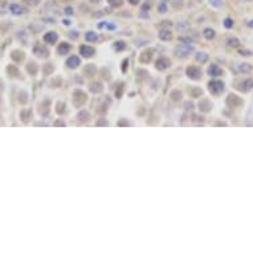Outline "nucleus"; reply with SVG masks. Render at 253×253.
Segmentation results:
<instances>
[{
  "instance_id": "1",
  "label": "nucleus",
  "mask_w": 253,
  "mask_h": 253,
  "mask_svg": "<svg viewBox=\"0 0 253 253\" xmlns=\"http://www.w3.org/2000/svg\"><path fill=\"white\" fill-rule=\"evenodd\" d=\"M86 101H88V95H86L85 92H82L81 89L74 90V93H73V105L80 108V106H82Z\"/></svg>"
},
{
  "instance_id": "2",
  "label": "nucleus",
  "mask_w": 253,
  "mask_h": 253,
  "mask_svg": "<svg viewBox=\"0 0 253 253\" xmlns=\"http://www.w3.org/2000/svg\"><path fill=\"white\" fill-rule=\"evenodd\" d=\"M191 52H194V46L189 44H180L175 48V55L178 57H186L188 56Z\"/></svg>"
},
{
  "instance_id": "3",
  "label": "nucleus",
  "mask_w": 253,
  "mask_h": 253,
  "mask_svg": "<svg viewBox=\"0 0 253 253\" xmlns=\"http://www.w3.org/2000/svg\"><path fill=\"white\" fill-rule=\"evenodd\" d=\"M208 89H209V92H211L212 94L217 95V94H220V93L224 90V84H223L221 81H219V80H214V81H211L208 84Z\"/></svg>"
},
{
  "instance_id": "4",
  "label": "nucleus",
  "mask_w": 253,
  "mask_h": 253,
  "mask_svg": "<svg viewBox=\"0 0 253 253\" xmlns=\"http://www.w3.org/2000/svg\"><path fill=\"white\" fill-rule=\"evenodd\" d=\"M186 73H187V76L191 80H199L201 77V70L199 68H196V66H189V68H187Z\"/></svg>"
},
{
  "instance_id": "5",
  "label": "nucleus",
  "mask_w": 253,
  "mask_h": 253,
  "mask_svg": "<svg viewBox=\"0 0 253 253\" xmlns=\"http://www.w3.org/2000/svg\"><path fill=\"white\" fill-rule=\"evenodd\" d=\"M170 65H171V61L167 58V57H161L156 61V65H155V68L158 69V70H166V69H168L170 68Z\"/></svg>"
},
{
  "instance_id": "6",
  "label": "nucleus",
  "mask_w": 253,
  "mask_h": 253,
  "mask_svg": "<svg viewBox=\"0 0 253 253\" xmlns=\"http://www.w3.org/2000/svg\"><path fill=\"white\" fill-rule=\"evenodd\" d=\"M242 104V99L239 98L237 95L235 94H229L228 98H227V105L231 106V108H237V106H240Z\"/></svg>"
},
{
  "instance_id": "7",
  "label": "nucleus",
  "mask_w": 253,
  "mask_h": 253,
  "mask_svg": "<svg viewBox=\"0 0 253 253\" xmlns=\"http://www.w3.org/2000/svg\"><path fill=\"white\" fill-rule=\"evenodd\" d=\"M80 53H81L84 57L89 58L95 53V49L93 48V46H89V45H82L81 48H80Z\"/></svg>"
},
{
  "instance_id": "8",
  "label": "nucleus",
  "mask_w": 253,
  "mask_h": 253,
  "mask_svg": "<svg viewBox=\"0 0 253 253\" xmlns=\"http://www.w3.org/2000/svg\"><path fill=\"white\" fill-rule=\"evenodd\" d=\"M152 53H154V51H152V49H147V51L142 52L141 56H139V61H141L142 64H147V62L151 61Z\"/></svg>"
},
{
  "instance_id": "9",
  "label": "nucleus",
  "mask_w": 253,
  "mask_h": 253,
  "mask_svg": "<svg viewBox=\"0 0 253 253\" xmlns=\"http://www.w3.org/2000/svg\"><path fill=\"white\" fill-rule=\"evenodd\" d=\"M252 88H253V80H251V78H248V80H245V81H242L241 84H240V86H237L239 90H241V92H244V93L249 92Z\"/></svg>"
},
{
  "instance_id": "10",
  "label": "nucleus",
  "mask_w": 253,
  "mask_h": 253,
  "mask_svg": "<svg viewBox=\"0 0 253 253\" xmlns=\"http://www.w3.org/2000/svg\"><path fill=\"white\" fill-rule=\"evenodd\" d=\"M208 74L212 76V77H217V76H221V74H223V69H221L219 65L212 64V65L208 68Z\"/></svg>"
},
{
  "instance_id": "11",
  "label": "nucleus",
  "mask_w": 253,
  "mask_h": 253,
  "mask_svg": "<svg viewBox=\"0 0 253 253\" xmlns=\"http://www.w3.org/2000/svg\"><path fill=\"white\" fill-rule=\"evenodd\" d=\"M33 52H35V55L39 56V57H48V55H49L48 49L42 45H36L35 49H33Z\"/></svg>"
},
{
  "instance_id": "12",
  "label": "nucleus",
  "mask_w": 253,
  "mask_h": 253,
  "mask_svg": "<svg viewBox=\"0 0 253 253\" xmlns=\"http://www.w3.org/2000/svg\"><path fill=\"white\" fill-rule=\"evenodd\" d=\"M57 39H58V36L56 32H48L44 36V41L48 42V44H55V42L57 41Z\"/></svg>"
},
{
  "instance_id": "13",
  "label": "nucleus",
  "mask_w": 253,
  "mask_h": 253,
  "mask_svg": "<svg viewBox=\"0 0 253 253\" xmlns=\"http://www.w3.org/2000/svg\"><path fill=\"white\" fill-rule=\"evenodd\" d=\"M66 65H68L70 69L77 68V66L80 65V58L77 57V56H72V57H69L68 60H66Z\"/></svg>"
},
{
  "instance_id": "14",
  "label": "nucleus",
  "mask_w": 253,
  "mask_h": 253,
  "mask_svg": "<svg viewBox=\"0 0 253 253\" xmlns=\"http://www.w3.org/2000/svg\"><path fill=\"white\" fill-rule=\"evenodd\" d=\"M95 72H97V69H95V66L93 64H89L84 68V74L86 77H93V76L95 74Z\"/></svg>"
},
{
  "instance_id": "15",
  "label": "nucleus",
  "mask_w": 253,
  "mask_h": 253,
  "mask_svg": "<svg viewBox=\"0 0 253 253\" xmlns=\"http://www.w3.org/2000/svg\"><path fill=\"white\" fill-rule=\"evenodd\" d=\"M89 88H90V92L95 93V94H98V93H101L102 90H104V86H102L101 82H92Z\"/></svg>"
},
{
  "instance_id": "16",
  "label": "nucleus",
  "mask_w": 253,
  "mask_h": 253,
  "mask_svg": "<svg viewBox=\"0 0 253 253\" xmlns=\"http://www.w3.org/2000/svg\"><path fill=\"white\" fill-rule=\"evenodd\" d=\"M70 44H68V42H62V44H60L58 45V48H57V52H58V55H66L69 51H70Z\"/></svg>"
},
{
  "instance_id": "17",
  "label": "nucleus",
  "mask_w": 253,
  "mask_h": 253,
  "mask_svg": "<svg viewBox=\"0 0 253 253\" xmlns=\"http://www.w3.org/2000/svg\"><path fill=\"white\" fill-rule=\"evenodd\" d=\"M199 108H200L201 111H209V110H211V108H212V105H211V102H209L208 99H201L200 104H199Z\"/></svg>"
},
{
  "instance_id": "18",
  "label": "nucleus",
  "mask_w": 253,
  "mask_h": 253,
  "mask_svg": "<svg viewBox=\"0 0 253 253\" xmlns=\"http://www.w3.org/2000/svg\"><path fill=\"white\" fill-rule=\"evenodd\" d=\"M171 37H172V35H171L170 29H162V31L159 32V39L163 40V41H167V40H170Z\"/></svg>"
},
{
  "instance_id": "19",
  "label": "nucleus",
  "mask_w": 253,
  "mask_h": 253,
  "mask_svg": "<svg viewBox=\"0 0 253 253\" xmlns=\"http://www.w3.org/2000/svg\"><path fill=\"white\" fill-rule=\"evenodd\" d=\"M9 9H11V12L13 15H23V13H25V9L23 8V7H20L17 4H12L9 7Z\"/></svg>"
},
{
  "instance_id": "20",
  "label": "nucleus",
  "mask_w": 253,
  "mask_h": 253,
  "mask_svg": "<svg viewBox=\"0 0 253 253\" xmlns=\"http://www.w3.org/2000/svg\"><path fill=\"white\" fill-rule=\"evenodd\" d=\"M252 69H253V66L251 64H248V62H244V64L239 65V70L242 73H249V72H252Z\"/></svg>"
},
{
  "instance_id": "21",
  "label": "nucleus",
  "mask_w": 253,
  "mask_h": 253,
  "mask_svg": "<svg viewBox=\"0 0 253 253\" xmlns=\"http://www.w3.org/2000/svg\"><path fill=\"white\" fill-rule=\"evenodd\" d=\"M89 117H90V115H89V111H88V110H81V111L78 113V115H77V118H78L81 122L89 121Z\"/></svg>"
},
{
  "instance_id": "22",
  "label": "nucleus",
  "mask_w": 253,
  "mask_h": 253,
  "mask_svg": "<svg viewBox=\"0 0 253 253\" xmlns=\"http://www.w3.org/2000/svg\"><path fill=\"white\" fill-rule=\"evenodd\" d=\"M196 60H198L199 62H201V64H204V62L208 61V55L204 52H200V53H196Z\"/></svg>"
},
{
  "instance_id": "23",
  "label": "nucleus",
  "mask_w": 253,
  "mask_h": 253,
  "mask_svg": "<svg viewBox=\"0 0 253 253\" xmlns=\"http://www.w3.org/2000/svg\"><path fill=\"white\" fill-rule=\"evenodd\" d=\"M203 36H204L207 40H212V39H215V31H214V29H211V28H207V29H204Z\"/></svg>"
},
{
  "instance_id": "24",
  "label": "nucleus",
  "mask_w": 253,
  "mask_h": 253,
  "mask_svg": "<svg viewBox=\"0 0 253 253\" xmlns=\"http://www.w3.org/2000/svg\"><path fill=\"white\" fill-rule=\"evenodd\" d=\"M114 49H115L117 52L125 51V49H126V42L122 41V40H121V41H115V42H114Z\"/></svg>"
},
{
  "instance_id": "25",
  "label": "nucleus",
  "mask_w": 253,
  "mask_h": 253,
  "mask_svg": "<svg viewBox=\"0 0 253 253\" xmlns=\"http://www.w3.org/2000/svg\"><path fill=\"white\" fill-rule=\"evenodd\" d=\"M27 70H28L29 74H36V73H37V65H36L35 62H29V64L27 65Z\"/></svg>"
},
{
  "instance_id": "26",
  "label": "nucleus",
  "mask_w": 253,
  "mask_h": 253,
  "mask_svg": "<svg viewBox=\"0 0 253 253\" xmlns=\"http://www.w3.org/2000/svg\"><path fill=\"white\" fill-rule=\"evenodd\" d=\"M11 56H12V58L15 60V61H21V60L24 58V53L20 52V51H13Z\"/></svg>"
},
{
  "instance_id": "27",
  "label": "nucleus",
  "mask_w": 253,
  "mask_h": 253,
  "mask_svg": "<svg viewBox=\"0 0 253 253\" xmlns=\"http://www.w3.org/2000/svg\"><path fill=\"white\" fill-rule=\"evenodd\" d=\"M170 97H171L172 101H179V99L182 98V93L179 90H172L171 94H170Z\"/></svg>"
},
{
  "instance_id": "28",
  "label": "nucleus",
  "mask_w": 253,
  "mask_h": 253,
  "mask_svg": "<svg viewBox=\"0 0 253 253\" xmlns=\"http://www.w3.org/2000/svg\"><path fill=\"white\" fill-rule=\"evenodd\" d=\"M8 73L12 76V77H19V69L16 68V66H8Z\"/></svg>"
},
{
  "instance_id": "29",
  "label": "nucleus",
  "mask_w": 253,
  "mask_h": 253,
  "mask_svg": "<svg viewBox=\"0 0 253 253\" xmlns=\"http://www.w3.org/2000/svg\"><path fill=\"white\" fill-rule=\"evenodd\" d=\"M85 37H86L88 41H95V40L98 39V36H97V33H95V32H88Z\"/></svg>"
},
{
  "instance_id": "30",
  "label": "nucleus",
  "mask_w": 253,
  "mask_h": 253,
  "mask_svg": "<svg viewBox=\"0 0 253 253\" xmlns=\"http://www.w3.org/2000/svg\"><path fill=\"white\" fill-rule=\"evenodd\" d=\"M56 111H57V114H62V113L65 111V104L64 102H57V105H56Z\"/></svg>"
},
{
  "instance_id": "31",
  "label": "nucleus",
  "mask_w": 253,
  "mask_h": 253,
  "mask_svg": "<svg viewBox=\"0 0 253 253\" xmlns=\"http://www.w3.org/2000/svg\"><path fill=\"white\" fill-rule=\"evenodd\" d=\"M23 117V121L24 122H28V119H29V117L32 115V111L31 110H24V111H21V114H20Z\"/></svg>"
},
{
  "instance_id": "32",
  "label": "nucleus",
  "mask_w": 253,
  "mask_h": 253,
  "mask_svg": "<svg viewBox=\"0 0 253 253\" xmlns=\"http://www.w3.org/2000/svg\"><path fill=\"white\" fill-rule=\"evenodd\" d=\"M147 9H150V5L147 4V3H146V4L142 5V9H141V12H142L141 16H142V17H148V15L146 13V12H147Z\"/></svg>"
},
{
  "instance_id": "33",
  "label": "nucleus",
  "mask_w": 253,
  "mask_h": 253,
  "mask_svg": "<svg viewBox=\"0 0 253 253\" xmlns=\"http://www.w3.org/2000/svg\"><path fill=\"white\" fill-rule=\"evenodd\" d=\"M201 94H203V92H201V89H199V88H194L191 90L192 97H201Z\"/></svg>"
},
{
  "instance_id": "34",
  "label": "nucleus",
  "mask_w": 253,
  "mask_h": 253,
  "mask_svg": "<svg viewBox=\"0 0 253 253\" xmlns=\"http://www.w3.org/2000/svg\"><path fill=\"white\" fill-rule=\"evenodd\" d=\"M53 70H55V68H53L52 64H45V66H44V73H45V74H51Z\"/></svg>"
},
{
  "instance_id": "35",
  "label": "nucleus",
  "mask_w": 253,
  "mask_h": 253,
  "mask_svg": "<svg viewBox=\"0 0 253 253\" xmlns=\"http://www.w3.org/2000/svg\"><path fill=\"white\" fill-rule=\"evenodd\" d=\"M228 44L231 45V46H233V48H237L239 45H240V41H239L237 39H229V41H228Z\"/></svg>"
},
{
  "instance_id": "36",
  "label": "nucleus",
  "mask_w": 253,
  "mask_h": 253,
  "mask_svg": "<svg viewBox=\"0 0 253 253\" xmlns=\"http://www.w3.org/2000/svg\"><path fill=\"white\" fill-rule=\"evenodd\" d=\"M109 3H110L111 7H121L123 0H109Z\"/></svg>"
},
{
  "instance_id": "37",
  "label": "nucleus",
  "mask_w": 253,
  "mask_h": 253,
  "mask_svg": "<svg viewBox=\"0 0 253 253\" xmlns=\"http://www.w3.org/2000/svg\"><path fill=\"white\" fill-rule=\"evenodd\" d=\"M158 11H159V12H162V13H166V12H167V5H166V3H164V2H162L161 4H159V7H158Z\"/></svg>"
},
{
  "instance_id": "38",
  "label": "nucleus",
  "mask_w": 253,
  "mask_h": 253,
  "mask_svg": "<svg viewBox=\"0 0 253 253\" xmlns=\"http://www.w3.org/2000/svg\"><path fill=\"white\" fill-rule=\"evenodd\" d=\"M122 93H123V84H121L118 86V90H115V95L117 98H121L122 97Z\"/></svg>"
},
{
  "instance_id": "39",
  "label": "nucleus",
  "mask_w": 253,
  "mask_h": 253,
  "mask_svg": "<svg viewBox=\"0 0 253 253\" xmlns=\"http://www.w3.org/2000/svg\"><path fill=\"white\" fill-rule=\"evenodd\" d=\"M127 68H129V60H123V62H122V72L126 73Z\"/></svg>"
},
{
  "instance_id": "40",
  "label": "nucleus",
  "mask_w": 253,
  "mask_h": 253,
  "mask_svg": "<svg viewBox=\"0 0 253 253\" xmlns=\"http://www.w3.org/2000/svg\"><path fill=\"white\" fill-rule=\"evenodd\" d=\"M209 3H211L212 5H215V7H221L223 5L221 0H209Z\"/></svg>"
},
{
  "instance_id": "41",
  "label": "nucleus",
  "mask_w": 253,
  "mask_h": 253,
  "mask_svg": "<svg viewBox=\"0 0 253 253\" xmlns=\"http://www.w3.org/2000/svg\"><path fill=\"white\" fill-rule=\"evenodd\" d=\"M224 25L227 27V28H232V27H233V21H232L231 19H225V21H224Z\"/></svg>"
},
{
  "instance_id": "42",
  "label": "nucleus",
  "mask_w": 253,
  "mask_h": 253,
  "mask_svg": "<svg viewBox=\"0 0 253 253\" xmlns=\"http://www.w3.org/2000/svg\"><path fill=\"white\" fill-rule=\"evenodd\" d=\"M69 37L70 39H77L78 37V32H76V31H72V32H69Z\"/></svg>"
},
{
  "instance_id": "43",
  "label": "nucleus",
  "mask_w": 253,
  "mask_h": 253,
  "mask_svg": "<svg viewBox=\"0 0 253 253\" xmlns=\"http://www.w3.org/2000/svg\"><path fill=\"white\" fill-rule=\"evenodd\" d=\"M109 123H108V121H104V119H102V121H98L97 122V126H108Z\"/></svg>"
},
{
  "instance_id": "44",
  "label": "nucleus",
  "mask_w": 253,
  "mask_h": 253,
  "mask_svg": "<svg viewBox=\"0 0 253 253\" xmlns=\"http://www.w3.org/2000/svg\"><path fill=\"white\" fill-rule=\"evenodd\" d=\"M240 53L242 56H252V52L251 51H240Z\"/></svg>"
},
{
  "instance_id": "45",
  "label": "nucleus",
  "mask_w": 253,
  "mask_h": 253,
  "mask_svg": "<svg viewBox=\"0 0 253 253\" xmlns=\"http://www.w3.org/2000/svg\"><path fill=\"white\" fill-rule=\"evenodd\" d=\"M118 125H119V126H130V123H129L127 121H119Z\"/></svg>"
},
{
  "instance_id": "46",
  "label": "nucleus",
  "mask_w": 253,
  "mask_h": 253,
  "mask_svg": "<svg viewBox=\"0 0 253 253\" xmlns=\"http://www.w3.org/2000/svg\"><path fill=\"white\" fill-rule=\"evenodd\" d=\"M27 3H29V4H33V5H36L37 3L40 2V0H25Z\"/></svg>"
},
{
  "instance_id": "47",
  "label": "nucleus",
  "mask_w": 253,
  "mask_h": 253,
  "mask_svg": "<svg viewBox=\"0 0 253 253\" xmlns=\"http://www.w3.org/2000/svg\"><path fill=\"white\" fill-rule=\"evenodd\" d=\"M65 13H66V15H72V13H73V9L70 8V7H68V8H65Z\"/></svg>"
},
{
  "instance_id": "48",
  "label": "nucleus",
  "mask_w": 253,
  "mask_h": 253,
  "mask_svg": "<svg viewBox=\"0 0 253 253\" xmlns=\"http://www.w3.org/2000/svg\"><path fill=\"white\" fill-rule=\"evenodd\" d=\"M55 126H65V122H62V121H56V122H55Z\"/></svg>"
},
{
  "instance_id": "49",
  "label": "nucleus",
  "mask_w": 253,
  "mask_h": 253,
  "mask_svg": "<svg viewBox=\"0 0 253 253\" xmlns=\"http://www.w3.org/2000/svg\"><path fill=\"white\" fill-rule=\"evenodd\" d=\"M184 106H186V109H192V108H194V105H192L191 102H186Z\"/></svg>"
},
{
  "instance_id": "50",
  "label": "nucleus",
  "mask_w": 253,
  "mask_h": 253,
  "mask_svg": "<svg viewBox=\"0 0 253 253\" xmlns=\"http://www.w3.org/2000/svg\"><path fill=\"white\" fill-rule=\"evenodd\" d=\"M129 2L131 3L133 5H136V4H138V3H139V0H129Z\"/></svg>"
},
{
  "instance_id": "51",
  "label": "nucleus",
  "mask_w": 253,
  "mask_h": 253,
  "mask_svg": "<svg viewBox=\"0 0 253 253\" xmlns=\"http://www.w3.org/2000/svg\"><path fill=\"white\" fill-rule=\"evenodd\" d=\"M248 27H251V28H253V20H251V21L248 23Z\"/></svg>"
},
{
  "instance_id": "52",
  "label": "nucleus",
  "mask_w": 253,
  "mask_h": 253,
  "mask_svg": "<svg viewBox=\"0 0 253 253\" xmlns=\"http://www.w3.org/2000/svg\"><path fill=\"white\" fill-rule=\"evenodd\" d=\"M64 24L65 25H69V24H70V21H69V20H64Z\"/></svg>"
},
{
  "instance_id": "53",
  "label": "nucleus",
  "mask_w": 253,
  "mask_h": 253,
  "mask_svg": "<svg viewBox=\"0 0 253 253\" xmlns=\"http://www.w3.org/2000/svg\"><path fill=\"white\" fill-rule=\"evenodd\" d=\"M89 2H92V3H99L101 0H89Z\"/></svg>"
},
{
  "instance_id": "54",
  "label": "nucleus",
  "mask_w": 253,
  "mask_h": 253,
  "mask_svg": "<svg viewBox=\"0 0 253 253\" xmlns=\"http://www.w3.org/2000/svg\"><path fill=\"white\" fill-rule=\"evenodd\" d=\"M247 2H252V0H247Z\"/></svg>"
}]
</instances>
